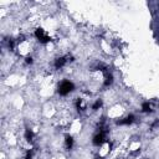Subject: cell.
<instances>
[{
	"mask_svg": "<svg viewBox=\"0 0 159 159\" xmlns=\"http://www.w3.org/2000/svg\"><path fill=\"white\" fill-rule=\"evenodd\" d=\"M96 159H102V158H96Z\"/></svg>",
	"mask_w": 159,
	"mask_h": 159,
	"instance_id": "cell-13",
	"label": "cell"
},
{
	"mask_svg": "<svg viewBox=\"0 0 159 159\" xmlns=\"http://www.w3.org/2000/svg\"><path fill=\"white\" fill-rule=\"evenodd\" d=\"M73 88H75V86H73L72 82L62 81L58 86V93L61 94V96H66V94H69L71 91H73Z\"/></svg>",
	"mask_w": 159,
	"mask_h": 159,
	"instance_id": "cell-1",
	"label": "cell"
},
{
	"mask_svg": "<svg viewBox=\"0 0 159 159\" xmlns=\"http://www.w3.org/2000/svg\"><path fill=\"white\" fill-rule=\"evenodd\" d=\"M26 63H33V58H31V57H26Z\"/></svg>",
	"mask_w": 159,
	"mask_h": 159,
	"instance_id": "cell-12",
	"label": "cell"
},
{
	"mask_svg": "<svg viewBox=\"0 0 159 159\" xmlns=\"http://www.w3.org/2000/svg\"><path fill=\"white\" fill-rule=\"evenodd\" d=\"M133 122H134V116H133V114H129V116H127L124 119L118 121L117 124H121V126H123V124H130V123H133Z\"/></svg>",
	"mask_w": 159,
	"mask_h": 159,
	"instance_id": "cell-4",
	"label": "cell"
},
{
	"mask_svg": "<svg viewBox=\"0 0 159 159\" xmlns=\"http://www.w3.org/2000/svg\"><path fill=\"white\" fill-rule=\"evenodd\" d=\"M65 142H66L67 149H71V148H72V145H73V139H72V137H71V136H66Z\"/></svg>",
	"mask_w": 159,
	"mask_h": 159,
	"instance_id": "cell-6",
	"label": "cell"
},
{
	"mask_svg": "<svg viewBox=\"0 0 159 159\" xmlns=\"http://www.w3.org/2000/svg\"><path fill=\"white\" fill-rule=\"evenodd\" d=\"M101 106H102V101H101V99H97V101H96V103H94V105H93V107H92V108H93L94 111H97V109H98Z\"/></svg>",
	"mask_w": 159,
	"mask_h": 159,
	"instance_id": "cell-10",
	"label": "cell"
},
{
	"mask_svg": "<svg viewBox=\"0 0 159 159\" xmlns=\"http://www.w3.org/2000/svg\"><path fill=\"white\" fill-rule=\"evenodd\" d=\"M106 142V133L103 132V130H101L98 134H96L93 138V144L94 145H102L103 143Z\"/></svg>",
	"mask_w": 159,
	"mask_h": 159,
	"instance_id": "cell-3",
	"label": "cell"
},
{
	"mask_svg": "<svg viewBox=\"0 0 159 159\" xmlns=\"http://www.w3.org/2000/svg\"><path fill=\"white\" fill-rule=\"evenodd\" d=\"M112 82H113V76H112L111 73H106V77H105V86H109Z\"/></svg>",
	"mask_w": 159,
	"mask_h": 159,
	"instance_id": "cell-7",
	"label": "cell"
},
{
	"mask_svg": "<svg viewBox=\"0 0 159 159\" xmlns=\"http://www.w3.org/2000/svg\"><path fill=\"white\" fill-rule=\"evenodd\" d=\"M33 154H34V152H33V150H30V152H27V154H26L25 159H33Z\"/></svg>",
	"mask_w": 159,
	"mask_h": 159,
	"instance_id": "cell-11",
	"label": "cell"
},
{
	"mask_svg": "<svg viewBox=\"0 0 159 159\" xmlns=\"http://www.w3.org/2000/svg\"><path fill=\"white\" fill-rule=\"evenodd\" d=\"M142 111H143V112H150V111H152V106H150V103L149 102L143 103V105H142Z\"/></svg>",
	"mask_w": 159,
	"mask_h": 159,
	"instance_id": "cell-9",
	"label": "cell"
},
{
	"mask_svg": "<svg viewBox=\"0 0 159 159\" xmlns=\"http://www.w3.org/2000/svg\"><path fill=\"white\" fill-rule=\"evenodd\" d=\"M35 36H36L40 40V42H42V43H46V42L50 41V36H47L42 29H37L35 31Z\"/></svg>",
	"mask_w": 159,
	"mask_h": 159,
	"instance_id": "cell-2",
	"label": "cell"
},
{
	"mask_svg": "<svg viewBox=\"0 0 159 159\" xmlns=\"http://www.w3.org/2000/svg\"><path fill=\"white\" fill-rule=\"evenodd\" d=\"M66 62H67L66 57H58V58H56V61H55V67H56V69H61Z\"/></svg>",
	"mask_w": 159,
	"mask_h": 159,
	"instance_id": "cell-5",
	"label": "cell"
},
{
	"mask_svg": "<svg viewBox=\"0 0 159 159\" xmlns=\"http://www.w3.org/2000/svg\"><path fill=\"white\" fill-rule=\"evenodd\" d=\"M25 138H26L27 142H33L34 141V133L31 132L30 129H27L26 132H25Z\"/></svg>",
	"mask_w": 159,
	"mask_h": 159,
	"instance_id": "cell-8",
	"label": "cell"
}]
</instances>
